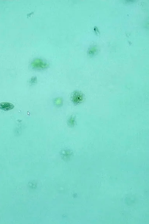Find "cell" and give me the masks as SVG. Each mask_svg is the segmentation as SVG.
<instances>
[{
    "instance_id": "cell-2",
    "label": "cell",
    "mask_w": 149,
    "mask_h": 224,
    "mask_svg": "<svg viewBox=\"0 0 149 224\" xmlns=\"http://www.w3.org/2000/svg\"><path fill=\"white\" fill-rule=\"evenodd\" d=\"M14 108V106L12 104L8 102H3L0 103V109L4 111H8L13 109Z\"/></svg>"
},
{
    "instance_id": "cell-1",
    "label": "cell",
    "mask_w": 149,
    "mask_h": 224,
    "mask_svg": "<svg viewBox=\"0 0 149 224\" xmlns=\"http://www.w3.org/2000/svg\"><path fill=\"white\" fill-rule=\"evenodd\" d=\"M31 65L33 69L41 70L46 68L48 64L40 59H36L32 62Z\"/></svg>"
}]
</instances>
